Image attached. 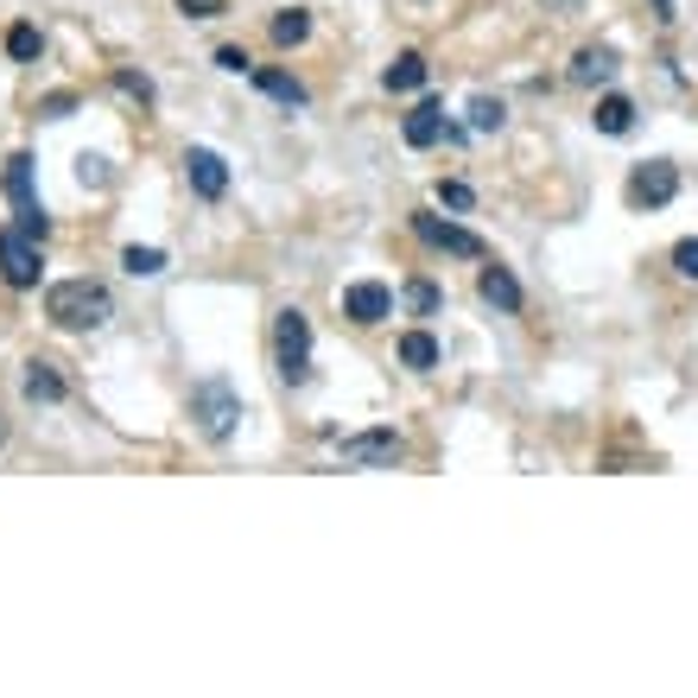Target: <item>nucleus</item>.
I'll return each mask as SVG.
<instances>
[{"label":"nucleus","mask_w":698,"mask_h":698,"mask_svg":"<svg viewBox=\"0 0 698 698\" xmlns=\"http://www.w3.org/2000/svg\"><path fill=\"white\" fill-rule=\"evenodd\" d=\"M45 318H52L57 331H103L108 318H115V299H108L103 280H57L45 292Z\"/></svg>","instance_id":"1"},{"label":"nucleus","mask_w":698,"mask_h":698,"mask_svg":"<svg viewBox=\"0 0 698 698\" xmlns=\"http://www.w3.org/2000/svg\"><path fill=\"white\" fill-rule=\"evenodd\" d=\"M191 419H197V432H204L210 444L235 439V419H241V394L223 382V375H210V382H197L191 388Z\"/></svg>","instance_id":"2"},{"label":"nucleus","mask_w":698,"mask_h":698,"mask_svg":"<svg viewBox=\"0 0 698 698\" xmlns=\"http://www.w3.org/2000/svg\"><path fill=\"white\" fill-rule=\"evenodd\" d=\"M273 350H280V382L286 388H305L311 382V318L305 311H280Z\"/></svg>","instance_id":"3"},{"label":"nucleus","mask_w":698,"mask_h":698,"mask_svg":"<svg viewBox=\"0 0 698 698\" xmlns=\"http://www.w3.org/2000/svg\"><path fill=\"white\" fill-rule=\"evenodd\" d=\"M679 197V165L673 159H642L635 172H629V204L635 210H661Z\"/></svg>","instance_id":"4"},{"label":"nucleus","mask_w":698,"mask_h":698,"mask_svg":"<svg viewBox=\"0 0 698 698\" xmlns=\"http://www.w3.org/2000/svg\"><path fill=\"white\" fill-rule=\"evenodd\" d=\"M336 458H343L350 470H394L400 458H407V444H400V432L382 426V432H356V439H343L336 444Z\"/></svg>","instance_id":"5"},{"label":"nucleus","mask_w":698,"mask_h":698,"mask_svg":"<svg viewBox=\"0 0 698 698\" xmlns=\"http://www.w3.org/2000/svg\"><path fill=\"white\" fill-rule=\"evenodd\" d=\"M414 235L426 248H439V255H458V260H483V235L458 229V223H444L432 210H414Z\"/></svg>","instance_id":"6"},{"label":"nucleus","mask_w":698,"mask_h":698,"mask_svg":"<svg viewBox=\"0 0 698 698\" xmlns=\"http://www.w3.org/2000/svg\"><path fill=\"white\" fill-rule=\"evenodd\" d=\"M0 280L7 286H39V241L32 235H20V229H0Z\"/></svg>","instance_id":"7"},{"label":"nucleus","mask_w":698,"mask_h":698,"mask_svg":"<svg viewBox=\"0 0 698 698\" xmlns=\"http://www.w3.org/2000/svg\"><path fill=\"white\" fill-rule=\"evenodd\" d=\"M343 318L350 324H382V318H394V292L382 280H356L343 292Z\"/></svg>","instance_id":"8"},{"label":"nucleus","mask_w":698,"mask_h":698,"mask_svg":"<svg viewBox=\"0 0 698 698\" xmlns=\"http://www.w3.org/2000/svg\"><path fill=\"white\" fill-rule=\"evenodd\" d=\"M184 179H191L197 197L216 204V197L229 191V165H223V153H210V147H191V153H184Z\"/></svg>","instance_id":"9"},{"label":"nucleus","mask_w":698,"mask_h":698,"mask_svg":"<svg viewBox=\"0 0 698 698\" xmlns=\"http://www.w3.org/2000/svg\"><path fill=\"white\" fill-rule=\"evenodd\" d=\"M622 71L616 45H584V52L571 57V83H584V89H597V83H610Z\"/></svg>","instance_id":"10"},{"label":"nucleus","mask_w":698,"mask_h":698,"mask_svg":"<svg viewBox=\"0 0 698 698\" xmlns=\"http://www.w3.org/2000/svg\"><path fill=\"white\" fill-rule=\"evenodd\" d=\"M400 133H407V147H439L444 140V108L439 103H419L407 121H400Z\"/></svg>","instance_id":"11"},{"label":"nucleus","mask_w":698,"mask_h":698,"mask_svg":"<svg viewBox=\"0 0 698 698\" xmlns=\"http://www.w3.org/2000/svg\"><path fill=\"white\" fill-rule=\"evenodd\" d=\"M476 292H483L490 305H502V311H520V280L508 273V267H483V280H476Z\"/></svg>","instance_id":"12"},{"label":"nucleus","mask_w":698,"mask_h":698,"mask_svg":"<svg viewBox=\"0 0 698 698\" xmlns=\"http://www.w3.org/2000/svg\"><path fill=\"white\" fill-rule=\"evenodd\" d=\"M26 400L32 407H57L64 400V375L52 363H26Z\"/></svg>","instance_id":"13"},{"label":"nucleus","mask_w":698,"mask_h":698,"mask_svg":"<svg viewBox=\"0 0 698 698\" xmlns=\"http://www.w3.org/2000/svg\"><path fill=\"white\" fill-rule=\"evenodd\" d=\"M7 197H13V216L39 210V197H32V159H26V153L7 159Z\"/></svg>","instance_id":"14"},{"label":"nucleus","mask_w":698,"mask_h":698,"mask_svg":"<svg viewBox=\"0 0 698 698\" xmlns=\"http://www.w3.org/2000/svg\"><path fill=\"white\" fill-rule=\"evenodd\" d=\"M255 89H267V96L286 103V108H305V83L286 77V71H255Z\"/></svg>","instance_id":"15"},{"label":"nucleus","mask_w":698,"mask_h":698,"mask_svg":"<svg viewBox=\"0 0 698 698\" xmlns=\"http://www.w3.org/2000/svg\"><path fill=\"white\" fill-rule=\"evenodd\" d=\"M591 121H597V133H629L635 128V103H629V96H603Z\"/></svg>","instance_id":"16"},{"label":"nucleus","mask_w":698,"mask_h":698,"mask_svg":"<svg viewBox=\"0 0 698 698\" xmlns=\"http://www.w3.org/2000/svg\"><path fill=\"white\" fill-rule=\"evenodd\" d=\"M382 83H388L394 96H407V89H419V83H426V57H419V52H400V57L388 64V77H382Z\"/></svg>","instance_id":"17"},{"label":"nucleus","mask_w":698,"mask_h":698,"mask_svg":"<svg viewBox=\"0 0 698 698\" xmlns=\"http://www.w3.org/2000/svg\"><path fill=\"white\" fill-rule=\"evenodd\" d=\"M400 363L407 368H439V343H432L426 331H407L400 336Z\"/></svg>","instance_id":"18"},{"label":"nucleus","mask_w":698,"mask_h":698,"mask_svg":"<svg viewBox=\"0 0 698 698\" xmlns=\"http://www.w3.org/2000/svg\"><path fill=\"white\" fill-rule=\"evenodd\" d=\"M305 32H311V13L305 7H286L280 20H273V45H299Z\"/></svg>","instance_id":"19"},{"label":"nucleus","mask_w":698,"mask_h":698,"mask_svg":"<svg viewBox=\"0 0 698 698\" xmlns=\"http://www.w3.org/2000/svg\"><path fill=\"white\" fill-rule=\"evenodd\" d=\"M502 121H508V108L495 103V96H476V103H470V128L476 133H502Z\"/></svg>","instance_id":"20"},{"label":"nucleus","mask_w":698,"mask_h":698,"mask_svg":"<svg viewBox=\"0 0 698 698\" xmlns=\"http://www.w3.org/2000/svg\"><path fill=\"white\" fill-rule=\"evenodd\" d=\"M39 52H45V39H39V26H13V32H7V57H20V64H32Z\"/></svg>","instance_id":"21"},{"label":"nucleus","mask_w":698,"mask_h":698,"mask_svg":"<svg viewBox=\"0 0 698 698\" xmlns=\"http://www.w3.org/2000/svg\"><path fill=\"white\" fill-rule=\"evenodd\" d=\"M121 267H128L133 280H153V273H165V255H159V248H128Z\"/></svg>","instance_id":"22"},{"label":"nucleus","mask_w":698,"mask_h":698,"mask_svg":"<svg viewBox=\"0 0 698 698\" xmlns=\"http://www.w3.org/2000/svg\"><path fill=\"white\" fill-rule=\"evenodd\" d=\"M407 311L432 318V311H439V286H432V280H414V286H407Z\"/></svg>","instance_id":"23"},{"label":"nucleus","mask_w":698,"mask_h":698,"mask_svg":"<svg viewBox=\"0 0 698 698\" xmlns=\"http://www.w3.org/2000/svg\"><path fill=\"white\" fill-rule=\"evenodd\" d=\"M77 179H83V191H103V184H108V159L103 153H83L77 159Z\"/></svg>","instance_id":"24"},{"label":"nucleus","mask_w":698,"mask_h":698,"mask_svg":"<svg viewBox=\"0 0 698 698\" xmlns=\"http://www.w3.org/2000/svg\"><path fill=\"white\" fill-rule=\"evenodd\" d=\"M115 89H121V96H133V103H153V83L133 77V71H115Z\"/></svg>","instance_id":"25"},{"label":"nucleus","mask_w":698,"mask_h":698,"mask_svg":"<svg viewBox=\"0 0 698 698\" xmlns=\"http://www.w3.org/2000/svg\"><path fill=\"white\" fill-rule=\"evenodd\" d=\"M673 267H679L686 280H698V235H686V241L673 248Z\"/></svg>","instance_id":"26"},{"label":"nucleus","mask_w":698,"mask_h":698,"mask_svg":"<svg viewBox=\"0 0 698 698\" xmlns=\"http://www.w3.org/2000/svg\"><path fill=\"white\" fill-rule=\"evenodd\" d=\"M439 204H444V210H470V204H476V191L451 179V184H439Z\"/></svg>","instance_id":"27"},{"label":"nucleus","mask_w":698,"mask_h":698,"mask_svg":"<svg viewBox=\"0 0 698 698\" xmlns=\"http://www.w3.org/2000/svg\"><path fill=\"white\" fill-rule=\"evenodd\" d=\"M13 229H20V235H32V241H45V235H52V216H45V210H26V216H20Z\"/></svg>","instance_id":"28"},{"label":"nucleus","mask_w":698,"mask_h":698,"mask_svg":"<svg viewBox=\"0 0 698 698\" xmlns=\"http://www.w3.org/2000/svg\"><path fill=\"white\" fill-rule=\"evenodd\" d=\"M71 108H77V96H45V103H39V115H45V121H64Z\"/></svg>","instance_id":"29"},{"label":"nucleus","mask_w":698,"mask_h":698,"mask_svg":"<svg viewBox=\"0 0 698 698\" xmlns=\"http://www.w3.org/2000/svg\"><path fill=\"white\" fill-rule=\"evenodd\" d=\"M216 64H223V71H248V52H235V45H223V52H216Z\"/></svg>","instance_id":"30"},{"label":"nucleus","mask_w":698,"mask_h":698,"mask_svg":"<svg viewBox=\"0 0 698 698\" xmlns=\"http://www.w3.org/2000/svg\"><path fill=\"white\" fill-rule=\"evenodd\" d=\"M546 7H559V13H571V7H578V0H546Z\"/></svg>","instance_id":"31"},{"label":"nucleus","mask_w":698,"mask_h":698,"mask_svg":"<svg viewBox=\"0 0 698 698\" xmlns=\"http://www.w3.org/2000/svg\"><path fill=\"white\" fill-rule=\"evenodd\" d=\"M0 444H7V419H0Z\"/></svg>","instance_id":"32"}]
</instances>
